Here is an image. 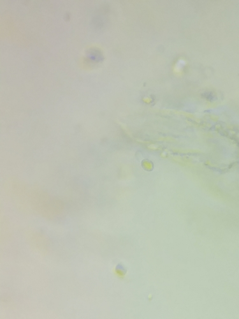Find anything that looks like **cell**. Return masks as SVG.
<instances>
[{
  "mask_svg": "<svg viewBox=\"0 0 239 319\" xmlns=\"http://www.w3.org/2000/svg\"><path fill=\"white\" fill-rule=\"evenodd\" d=\"M115 273L119 278H123L126 274V270L121 265H118L115 269Z\"/></svg>",
  "mask_w": 239,
  "mask_h": 319,
  "instance_id": "cell-1",
  "label": "cell"
}]
</instances>
